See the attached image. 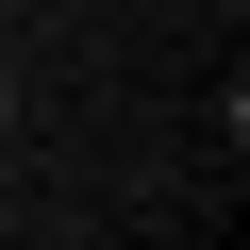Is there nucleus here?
Listing matches in <instances>:
<instances>
[{
    "instance_id": "3",
    "label": "nucleus",
    "mask_w": 250,
    "mask_h": 250,
    "mask_svg": "<svg viewBox=\"0 0 250 250\" xmlns=\"http://www.w3.org/2000/svg\"><path fill=\"white\" fill-rule=\"evenodd\" d=\"M0 17H34V0H0Z\"/></svg>"
},
{
    "instance_id": "4",
    "label": "nucleus",
    "mask_w": 250,
    "mask_h": 250,
    "mask_svg": "<svg viewBox=\"0 0 250 250\" xmlns=\"http://www.w3.org/2000/svg\"><path fill=\"white\" fill-rule=\"evenodd\" d=\"M200 17H233V0H200Z\"/></svg>"
},
{
    "instance_id": "2",
    "label": "nucleus",
    "mask_w": 250,
    "mask_h": 250,
    "mask_svg": "<svg viewBox=\"0 0 250 250\" xmlns=\"http://www.w3.org/2000/svg\"><path fill=\"white\" fill-rule=\"evenodd\" d=\"M0 200H17V150H0Z\"/></svg>"
},
{
    "instance_id": "1",
    "label": "nucleus",
    "mask_w": 250,
    "mask_h": 250,
    "mask_svg": "<svg viewBox=\"0 0 250 250\" xmlns=\"http://www.w3.org/2000/svg\"><path fill=\"white\" fill-rule=\"evenodd\" d=\"M0 134H17V67H0Z\"/></svg>"
}]
</instances>
